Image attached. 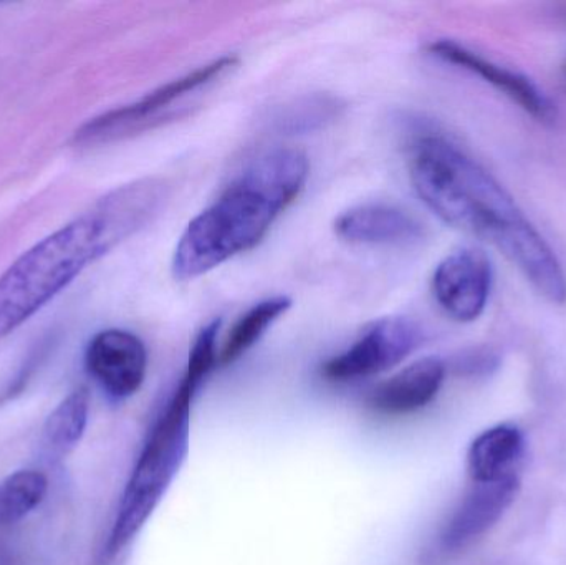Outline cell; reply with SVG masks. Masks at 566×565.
Masks as SVG:
<instances>
[{"label": "cell", "mask_w": 566, "mask_h": 565, "mask_svg": "<svg viewBox=\"0 0 566 565\" xmlns=\"http://www.w3.org/2000/svg\"><path fill=\"white\" fill-rule=\"evenodd\" d=\"M444 377L446 367L439 358H421L379 384L369 394L368 405L378 414H415L434 400Z\"/></svg>", "instance_id": "7c38bea8"}, {"label": "cell", "mask_w": 566, "mask_h": 565, "mask_svg": "<svg viewBox=\"0 0 566 565\" xmlns=\"http://www.w3.org/2000/svg\"><path fill=\"white\" fill-rule=\"evenodd\" d=\"M494 271L481 249L461 248L442 259L432 275V292L455 322L478 321L491 297Z\"/></svg>", "instance_id": "52a82bcc"}, {"label": "cell", "mask_w": 566, "mask_h": 565, "mask_svg": "<svg viewBox=\"0 0 566 565\" xmlns=\"http://www.w3.org/2000/svg\"><path fill=\"white\" fill-rule=\"evenodd\" d=\"M412 188L442 221L494 245L552 304H566V274L554 249L507 189L441 136H422L411 148Z\"/></svg>", "instance_id": "6da1fadb"}, {"label": "cell", "mask_w": 566, "mask_h": 565, "mask_svg": "<svg viewBox=\"0 0 566 565\" xmlns=\"http://www.w3.org/2000/svg\"><path fill=\"white\" fill-rule=\"evenodd\" d=\"M424 341V332L411 318L388 317L369 325L358 341L323 365L326 380L353 381L373 377L401 364Z\"/></svg>", "instance_id": "8992f818"}, {"label": "cell", "mask_w": 566, "mask_h": 565, "mask_svg": "<svg viewBox=\"0 0 566 565\" xmlns=\"http://www.w3.org/2000/svg\"><path fill=\"white\" fill-rule=\"evenodd\" d=\"M335 232L343 241L368 245H411L424 238V228L415 216L386 202H368L342 212Z\"/></svg>", "instance_id": "30bf717a"}, {"label": "cell", "mask_w": 566, "mask_h": 565, "mask_svg": "<svg viewBox=\"0 0 566 565\" xmlns=\"http://www.w3.org/2000/svg\"><path fill=\"white\" fill-rule=\"evenodd\" d=\"M46 491L49 480L35 470L15 471L0 481V526L23 520L42 503Z\"/></svg>", "instance_id": "2e32d148"}, {"label": "cell", "mask_w": 566, "mask_h": 565, "mask_svg": "<svg viewBox=\"0 0 566 565\" xmlns=\"http://www.w3.org/2000/svg\"><path fill=\"white\" fill-rule=\"evenodd\" d=\"M86 370L113 398H128L142 388L148 354L142 338L128 331L108 328L90 341Z\"/></svg>", "instance_id": "ba28073f"}, {"label": "cell", "mask_w": 566, "mask_h": 565, "mask_svg": "<svg viewBox=\"0 0 566 565\" xmlns=\"http://www.w3.org/2000/svg\"><path fill=\"white\" fill-rule=\"evenodd\" d=\"M308 175V158L298 149L279 148L255 159L189 222L172 258L175 278L191 281L254 249L298 198Z\"/></svg>", "instance_id": "3957f363"}, {"label": "cell", "mask_w": 566, "mask_h": 565, "mask_svg": "<svg viewBox=\"0 0 566 565\" xmlns=\"http://www.w3.org/2000/svg\"><path fill=\"white\" fill-rule=\"evenodd\" d=\"M474 484L442 534V546L449 553L468 546L491 530L517 496L521 481L514 474L495 483Z\"/></svg>", "instance_id": "8fae6325"}, {"label": "cell", "mask_w": 566, "mask_h": 565, "mask_svg": "<svg viewBox=\"0 0 566 565\" xmlns=\"http://www.w3.org/2000/svg\"><path fill=\"white\" fill-rule=\"evenodd\" d=\"M238 62V56L226 55L198 66L192 72L153 90L135 103L109 109L90 119L82 128L76 129L73 142L80 146L105 145L179 118L188 112L189 106L186 103L189 98L214 85L234 70Z\"/></svg>", "instance_id": "5b68a950"}, {"label": "cell", "mask_w": 566, "mask_h": 565, "mask_svg": "<svg viewBox=\"0 0 566 565\" xmlns=\"http://www.w3.org/2000/svg\"><path fill=\"white\" fill-rule=\"evenodd\" d=\"M166 198L168 186L161 179L122 186L23 252L0 275V338L29 321L90 264L142 231Z\"/></svg>", "instance_id": "7a4b0ae2"}, {"label": "cell", "mask_w": 566, "mask_h": 565, "mask_svg": "<svg viewBox=\"0 0 566 565\" xmlns=\"http://www.w3.org/2000/svg\"><path fill=\"white\" fill-rule=\"evenodd\" d=\"M428 50L431 55L481 76L538 122L552 123L557 119V106L528 76L484 59L474 50L452 40H436Z\"/></svg>", "instance_id": "9c48e42d"}, {"label": "cell", "mask_w": 566, "mask_h": 565, "mask_svg": "<svg viewBox=\"0 0 566 565\" xmlns=\"http://www.w3.org/2000/svg\"><path fill=\"white\" fill-rule=\"evenodd\" d=\"M524 451L521 431L499 425L475 438L469 448L468 470L474 483H495L514 477Z\"/></svg>", "instance_id": "4fadbf2b"}, {"label": "cell", "mask_w": 566, "mask_h": 565, "mask_svg": "<svg viewBox=\"0 0 566 565\" xmlns=\"http://www.w3.org/2000/svg\"><path fill=\"white\" fill-rule=\"evenodd\" d=\"M564 75H565V80H566V62H565V65H564Z\"/></svg>", "instance_id": "e0dca14e"}, {"label": "cell", "mask_w": 566, "mask_h": 565, "mask_svg": "<svg viewBox=\"0 0 566 565\" xmlns=\"http://www.w3.org/2000/svg\"><path fill=\"white\" fill-rule=\"evenodd\" d=\"M88 411L90 394L86 388L73 391L52 411L42 435L46 458L62 460L80 443L88 423Z\"/></svg>", "instance_id": "5bb4252c"}, {"label": "cell", "mask_w": 566, "mask_h": 565, "mask_svg": "<svg viewBox=\"0 0 566 565\" xmlns=\"http://www.w3.org/2000/svg\"><path fill=\"white\" fill-rule=\"evenodd\" d=\"M219 318L209 322L192 344L188 367L179 387L149 431L148 440L123 493L115 524L106 546L103 547L102 564L115 559L135 540L136 534L161 503L188 457L192 401L199 385L219 360Z\"/></svg>", "instance_id": "277c9868"}, {"label": "cell", "mask_w": 566, "mask_h": 565, "mask_svg": "<svg viewBox=\"0 0 566 565\" xmlns=\"http://www.w3.org/2000/svg\"><path fill=\"white\" fill-rule=\"evenodd\" d=\"M292 307V299L286 295H277V297L265 299V301L255 304L251 311L245 312L238 322H235L232 331L229 332L224 345H222L219 362L222 365L232 364V362L241 358L245 352L251 350L262 335L272 327L274 322L281 315L285 314Z\"/></svg>", "instance_id": "9a60e30c"}]
</instances>
